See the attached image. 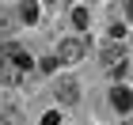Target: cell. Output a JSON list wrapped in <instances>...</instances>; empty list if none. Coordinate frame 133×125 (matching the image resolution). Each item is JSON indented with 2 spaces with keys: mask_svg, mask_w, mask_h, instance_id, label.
Masks as SVG:
<instances>
[{
  "mask_svg": "<svg viewBox=\"0 0 133 125\" xmlns=\"http://www.w3.org/2000/svg\"><path fill=\"white\" fill-rule=\"evenodd\" d=\"M61 64H76L84 57V42L80 38H65V42H57V53H53Z\"/></svg>",
  "mask_w": 133,
  "mask_h": 125,
  "instance_id": "1",
  "label": "cell"
},
{
  "mask_svg": "<svg viewBox=\"0 0 133 125\" xmlns=\"http://www.w3.org/2000/svg\"><path fill=\"white\" fill-rule=\"evenodd\" d=\"M103 68H107L110 76H122L125 72V49L122 46H107V49H103Z\"/></svg>",
  "mask_w": 133,
  "mask_h": 125,
  "instance_id": "2",
  "label": "cell"
},
{
  "mask_svg": "<svg viewBox=\"0 0 133 125\" xmlns=\"http://www.w3.org/2000/svg\"><path fill=\"white\" fill-rule=\"evenodd\" d=\"M53 95H57V102L72 106V102H80V83L65 76V80H57V87H53Z\"/></svg>",
  "mask_w": 133,
  "mask_h": 125,
  "instance_id": "3",
  "label": "cell"
},
{
  "mask_svg": "<svg viewBox=\"0 0 133 125\" xmlns=\"http://www.w3.org/2000/svg\"><path fill=\"white\" fill-rule=\"evenodd\" d=\"M19 80H23V68L15 61H4L0 57V87H15Z\"/></svg>",
  "mask_w": 133,
  "mask_h": 125,
  "instance_id": "4",
  "label": "cell"
},
{
  "mask_svg": "<svg viewBox=\"0 0 133 125\" xmlns=\"http://www.w3.org/2000/svg\"><path fill=\"white\" fill-rule=\"evenodd\" d=\"M110 106L118 110V114H129V110H133V91H129V87H114V91H110Z\"/></svg>",
  "mask_w": 133,
  "mask_h": 125,
  "instance_id": "5",
  "label": "cell"
},
{
  "mask_svg": "<svg viewBox=\"0 0 133 125\" xmlns=\"http://www.w3.org/2000/svg\"><path fill=\"white\" fill-rule=\"evenodd\" d=\"M4 57H11V61L19 64L23 72H31V64H34V57H31L27 49H19V46H4Z\"/></svg>",
  "mask_w": 133,
  "mask_h": 125,
  "instance_id": "6",
  "label": "cell"
},
{
  "mask_svg": "<svg viewBox=\"0 0 133 125\" xmlns=\"http://www.w3.org/2000/svg\"><path fill=\"white\" fill-rule=\"evenodd\" d=\"M19 15H23V23H38V4H34V0H27Z\"/></svg>",
  "mask_w": 133,
  "mask_h": 125,
  "instance_id": "7",
  "label": "cell"
},
{
  "mask_svg": "<svg viewBox=\"0 0 133 125\" xmlns=\"http://www.w3.org/2000/svg\"><path fill=\"white\" fill-rule=\"evenodd\" d=\"M72 23H76V27H88V8H76V11H72Z\"/></svg>",
  "mask_w": 133,
  "mask_h": 125,
  "instance_id": "8",
  "label": "cell"
},
{
  "mask_svg": "<svg viewBox=\"0 0 133 125\" xmlns=\"http://www.w3.org/2000/svg\"><path fill=\"white\" fill-rule=\"evenodd\" d=\"M42 125H61V114H57V110H50V114L42 117Z\"/></svg>",
  "mask_w": 133,
  "mask_h": 125,
  "instance_id": "9",
  "label": "cell"
},
{
  "mask_svg": "<svg viewBox=\"0 0 133 125\" xmlns=\"http://www.w3.org/2000/svg\"><path fill=\"white\" fill-rule=\"evenodd\" d=\"M129 19H133V0H129Z\"/></svg>",
  "mask_w": 133,
  "mask_h": 125,
  "instance_id": "10",
  "label": "cell"
},
{
  "mask_svg": "<svg viewBox=\"0 0 133 125\" xmlns=\"http://www.w3.org/2000/svg\"><path fill=\"white\" fill-rule=\"evenodd\" d=\"M46 4H57V0H46Z\"/></svg>",
  "mask_w": 133,
  "mask_h": 125,
  "instance_id": "11",
  "label": "cell"
},
{
  "mask_svg": "<svg viewBox=\"0 0 133 125\" xmlns=\"http://www.w3.org/2000/svg\"><path fill=\"white\" fill-rule=\"evenodd\" d=\"M125 125H133V117H129V121H125Z\"/></svg>",
  "mask_w": 133,
  "mask_h": 125,
  "instance_id": "12",
  "label": "cell"
}]
</instances>
